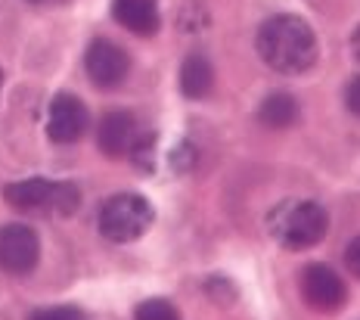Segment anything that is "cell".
<instances>
[{"label": "cell", "mask_w": 360, "mask_h": 320, "mask_svg": "<svg viewBox=\"0 0 360 320\" xmlns=\"http://www.w3.org/2000/svg\"><path fill=\"white\" fill-rule=\"evenodd\" d=\"M258 56L280 75H302L317 63V34L302 16L280 13L258 28Z\"/></svg>", "instance_id": "1"}, {"label": "cell", "mask_w": 360, "mask_h": 320, "mask_svg": "<svg viewBox=\"0 0 360 320\" xmlns=\"http://www.w3.org/2000/svg\"><path fill=\"white\" fill-rule=\"evenodd\" d=\"M326 230L329 215L314 199H286L267 215V233L289 252L317 245L326 236Z\"/></svg>", "instance_id": "2"}, {"label": "cell", "mask_w": 360, "mask_h": 320, "mask_svg": "<svg viewBox=\"0 0 360 320\" xmlns=\"http://www.w3.org/2000/svg\"><path fill=\"white\" fill-rule=\"evenodd\" d=\"M155 212L146 196L140 193H118L100 208V233L109 243H134L153 227Z\"/></svg>", "instance_id": "3"}, {"label": "cell", "mask_w": 360, "mask_h": 320, "mask_svg": "<svg viewBox=\"0 0 360 320\" xmlns=\"http://www.w3.org/2000/svg\"><path fill=\"white\" fill-rule=\"evenodd\" d=\"M6 203L19 212H53V215H72L81 203V193L75 184H56L47 177H28V181L10 184L4 190Z\"/></svg>", "instance_id": "4"}, {"label": "cell", "mask_w": 360, "mask_h": 320, "mask_svg": "<svg viewBox=\"0 0 360 320\" xmlns=\"http://www.w3.org/2000/svg\"><path fill=\"white\" fill-rule=\"evenodd\" d=\"M302 299L317 314H335L348 302V286L329 264H307L302 271Z\"/></svg>", "instance_id": "5"}, {"label": "cell", "mask_w": 360, "mask_h": 320, "mask_svg": "<svg viewBox=\"0 0 360 320\" xmlns=\"http://www.w3.org/2000/svg\"><path fill=\"white\" fill-rule=\"evenodd\" d=\"M41 258V240L25 224H4L0 227V267L6 274H32Z\"/></svg>", "instance_id": "6"}, {"label": "cell", "mask_w": 360, "mask_h": 320, "mask_svg": "<svg viewBox=\"0 0 360 320\" xmlns=\"http://www.w3.org/2000/svg\"><path fill=\"white\" fill-rule=\"evenodd\" d=\"M84 69H87V75H90V81H94L96 87L112 91V87H118L127 78V72H131V59H127V53L118 47L115 41L96 38L87 47Z\"/></svg>", "instance_id": "7"}, {"label": "cell", "mask_w": 360, "mask_h": 320, "mask_svg": "<svg viewBox=\"0 0 360 320\" xmlns=\"http://www.w3.org/2000/svg\"><path fill=\"white\" fill-rule=\"evenodd\" d=\"M87 106L75 94H56L47 113V134L53 143H78L87 134Z\"/></svg>", "instance_id": "8"}, {"label": "cell", "mask_w": 360, "mask_h": 320, "mask_svg": "<svg viewBox=\"0 0 360 320\" xmlns=\"http://www.w3.org/2000/svg\"><path fill=\"white\" fill-rule=\"evenodd\" d=\"M137 140H140V128H137V118L131 113H109L100 122V131H96V143H100V150L109 159L131 155Z\"/></svg>", "instance_id": "9"}, {"label": "cell", "mask_w": 360, "mask_h": 320, "mask_svg": "<svg viewBox=\"0 0 360 320\" xmlns=\"http://www.w3.org/2000/svg\"><path fill=\"white\" fill-rule=\"evenodd\" d=\"M112 16H115L122 28H127L131 34H140V38L155 34L162 25L155 0H115L112 4Z\"/></svg>", "instance_id": "10"}, {"label": "cell", "mask_w": 360, "mask_h": 320, "mask_svg": "<svg viewBox=\"0 0 360 320\" xmlns=\"http://www.w3.org/2000/svg\"><path fill=\"white\" fill-rule=\"evenodd\" d=\"M214 87V65L205 53H190L180 65V91L190 100H202Z\"/></svg>", "instance_id": "11"}, {"label": "cell", "mask_w": 360, "mask_h": 320, "mask_svg": "<svg viewBox=\"0 0 360 320\" xmlns=\"http://www.w3.org/2000/svg\"><path fill=\"white\" fill-rule=\"evenodd\" d=\"M261 124H267V128H289V124H295L298 118V100L292 94H270L264 103H261Z\"/></svg>", "instance_id": "12"}, {"label": "cell", "mask_w": 360, "mask_h": 320, "mask_svg": "<svg viewBox=\"0 0 360 320\" xmlns=\"http://www.w3.org/2000/svg\"><path fill=\"white\" fill-rule=\"evenodd\" d=\"M134 320H180V311L168 299H146L137 305Z\"/></svg>", "instance_id": "13"}, {"label": "cell", "mask_w": 360, "mask_h": 320, "mask_svg": "<svg viewBox=\"0 0 360 320\" xmlns=\"http://www.w3.org/2000/svg\"><path fill=\"white\" fill-rule=\"evenodd\" d=\"M32 320H84L78 308H72V305H56V308H41L34 311Z\"/></svg>", "instance_id": "14"}, {"label": "cell", "mask_w": 360, "mask_h": 320, "mask_svg": "<svg viewBox=\"0 0 360 320\" xmlns=\"http://www.w3.org/2000/svg\"><path fill=\"white\" fill-rule=\"evenodd\" d=\"M345 264H348V271L360 280V236H354V240L348 243V249H345Z\"/></svg>", "instance_id": "15"}, {"label": "cell", "mask_w": 360, "mask_h": 320, "mask_svg": "<svg viewBox=\"0 0 360 320\" xmlns=\"http://www.w3.org/2000/svg\"><path fill=\"white\" fill-rule=\"evenodd\" d=\"M345 106H348L354 115H360V75L345 87Z\"/></svg>", "instance_id": "16"}, {"label": "cell", "mask_w": 360, "mask_h": 320, "mask_svg": "<svg viewBox=\"0 0 360 320\" xmlns=\"http://www.w3.org/2000/svg\"><path fill=\"white\" fill-rule=\"evenodd\" d=\"M351 53H354V59L360 63V28H357L354 34H351Z\"/></svg>", "instance_id": "17"}, {"label": "cell", "mask_w": 360, "mask_h": 320, "mask_svg": "<svg viewBox=\"0 0 360 320\" xmlns=\"http://www.w3.org/2000/svg\"><path fill=\"white\" fill-rule=\"evenodd\" d=\"M0 87H4V72H0Z\"/></svg>", "instance_id": "18"}]
</instances>
